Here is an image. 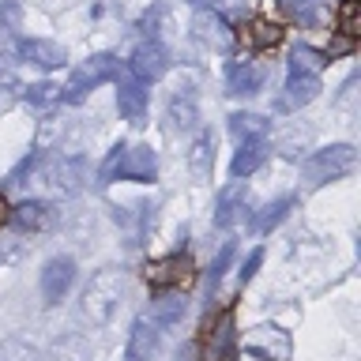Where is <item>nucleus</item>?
<instances>
[{
    "mask_svg": "<svg viewBox=\"0 0 361 361\" xmlns=\"http://www.w3.org/2000/svg\"><path fill=\"white\" fill-rule=\"evenodd\" d=\"M19 49H23V56H30V61H38V64H45V68H53V64H61V61H64V53L56 49L53 42H42V38L23 42Z\"/></svg>",
    "mask_w": 361,
    "mask_h": 361,
    "instance_id": "obj_11",
    "label": "nucleus"
},
{
    "mask_svg": "<svg viewBox=\"0 0 361 361\" xmlns=\"http://www.w3.org/2000/svg\"><path fill=\"white\" fill-rule=\"evenodd\" d=\"M316 90H320V83H316V75H312V72H293V75H290V83H286V94L279 98V109L301 106V102H309Z\"/></svg>",
    "mask_w": 361,
    "mask_h": 361,
    "instance_id": "obj_6",
    "label": "nucleus"
},
{
    "mask_svg": "<svg viewBox=\"0 0 361 361\" xmlns=\"http://www.w3.org/2000/svg\"><path fill=\"white\" fill-rule=\"evenodd\" d=\"M241 38L252 45V49H271V45L282 42V27H279V23H271V19H252L245 27Z\"/></svg>",
    "mask_w": 361,
    "mask_h": 361,
    "instance_id": "obj_9",
    "label": "nucleus"
},
{
    "mask_svg": "<svg viewBox=\"0 0 361 361\" xmlns=\"http://www.w3.org/2000/svg\"><path fill=\"white\" fill-rule=\"evenodd\" d=\"M162 68H166V53H162V45H140L135 49V61H132V72L140 75V79H154V75H162Z\"/></svg>",
    "mask_w": 361,
    "mask_h": 361,
    "instance_id": "obj_8",
    "label": "nucleus"
},
{
    "mask_svg": "<svg viewBox=\"0 0 361 361\" xmlns=\"http://www.w3.org/2000/svg\"><path fill=\"white\" fill-rule=\"evenodd\" d=\"M0 361H34V350L19 346V343H4L0 346Z\"/></svg>",
    "mask_w": 361,
    "mask_h": 361,
    "instance_id": "obj_18",
    "label": "nucleus"
},
{
    "mask_svg": "<svg viewBox=\"0 0 361 361\" xmlns=\"http://www.w3.org/2000/svg\"><path fill=\"white\" fill-rule=\"evenodd\" d=\"M0 222H8V203H4V196H0Z\"/></svg>",
    "mask_w": 361,
    "mask_h": 361,
    "instance_id": "obj_20",
    "label": "nucleus"
},
{
    "mask_svg": "<svg viewBox=\"0 0 361 361\" xmlns=\"http://www.w3.org/2000/svg\"><path fill=\"white\" fill-rule=\"evenodd\" d=\"M264 154L267 151H264V143H259V140H245L241 154L233 158V177H248L259 162H264Z\"/></svg>",
    "mask_w": 361,
    "mask_h": 361,
    "instance_id": "obj_12",
    "label": "nucleus"
},
{
    "mask_svg": "<svg viewBox=\"0 0 361 361\" xmlns=\"http://www.w3.org/2000/svg\"><path fill=\"white\" fill-rule=\"evenodd\" d=\"M196 4H203V0H196Z\"/></svg>",
    "mask_w": 361,
    "mask_h": 361,
    "instance_id": "obj_21",
    "label": "nucleus"
},
{
    "mask_svg": "<svg viewBox=\"0 0 361 361\" xmlns=\"http://www.w3.org/2000/svg\"><path fill=\"white\" fill-rule=\"evenodd\" d=\"M230 128H233L237 140H259L267 124L259 117H252V113H237V117H230Z\"/></svg>",
    "mask_w": 361,
    "mask_h": 361,
    "instance_id": "obj_14",
    "label": "nucleus"
},
{
    "mask_svg": "<svg viewBox=\"0 0 361 361\" xmlns=\"http://www.w3.org/2000/svg\"><path fill=\"white\" fill-rule=\"evenodd\" d=\"M16 222L23 226V230L42 226L45 222V207H42V203H23V207H16Z\"/></svg>",
    "mask_w": 361,
    "mask_h": 361,
    "instance_id": "obj_16",
    "label": "nucleus"
},
{
    "mask_svg": "<svg viewBox=\"0 0 361 361\" xmlns=\"http://www.w3.org/2000/svg\"><path fill=\"white\" fill-rule=\"evenodd\" d=\"M350 166H354V151L350 147H327V151H316L305 162V177H309V185H324V180L343 177Z\"/></svg>",
    "mask_w": 361,
    "mask_h": 361,
    "instance_id": "obj_1",
    "label": "nucleus"
},
{
    "mask_svg": "<svg viewBox=\"0 0 361 361\" xmlns=\"http://www.w3.org/2000/svg\"><path fill=\"white\" fill-rule=\"evenodd\" d=\"M259 79H264V68H259V64L230 68V90H233V94H256Z\"/></svg>",
    "mask_w": 361,
    "mask_h": 361,
    "instance_id": "obj_10",
    "label": "nucleus"
},
{
    "mask_svg": "<svg viewBox=\"0 0 361 361\" xmlns=\"http://www.w3.org/2000/svg\"><path fill=\"white\" fill-rule=\"evenodd\" d=\"M117 102H121V113H124V117L135 121V117H143L147 94H143V87H140V83H124V87H121V94H117Z\"/></svg>",
    "mask_w": 361,
    "mask_h": 361,
    "instance_id": "obj_13",
    "label": "nucleus"
},
{
    "mask_svg": "<svg viewBox=\"0 0 361 361\" xmlns=\"http://www.w3.org/2000/svg\"><path fill=\"white\" fill-rule=\"evenodd\" d=\"M72 279H75V267H72V259H53L49 267H45V279H42V290H45V298L56 301L61 293L72 286Z\"/></svg>",
    "mask_w": 361,
    "mask_h": 361,
    "instance_id": "obj_7",
    "label": "nucleus"
},
{
    "mask_svg": "<svg viewBox=\"0 0 361 361\" xmlns=\"http://www.w3.org/2000/svg\"><path fill=\"white\" fill-rule=\"evenodd\" d=\"M338 34L357 38V0H343L338 4Z\"/></svg>",
    "mask_w": 361,
    "mask_h": 361,
    "instance_id": "obj_15",
    "label": "nucleus"
},
{
    "mask_svg": "<svg viewBox=\"0 0 361 361\" xmlns=\"http://www.w3.org/2000/svg\"><path fill=\"white\" fill-rule=\"evenodd\" d=\"M113 75H117V61H113V56H94V61L83 64V68L72 75V83H68V94H64V98H68V102H79L90 87H98L102 79H113Z\"/></svg>",
    "mask_w": 361,
    "mask_h": 361,
    "instance_id": "obj_4",
    "label": "nucleus"
},
{
    "mask_svg": "<svg viewBox=\"0 0 361 361\" xmlns=\"http://www.w3.org/2000/svg\"><path fill=\"white\" fill-rule=\"evenodd\" d=\"M324 61H320V53H312L309 45H301V49H293V72H316Z\"/></svg>",
    "mask_w": 361,
    "mask_h": 361,
    "instance_id": "obj_17",
    "label": "nucleus"
},
{
    "mask_svg": "<svg viewBox=\"0 0 361 361\" xmlns=\"http://www.w3.org/2000/svg\"><path fill=\"white\" fill-rule=\"evenodd\" d=\"M207 158H211V140H200V147H196V173L200 177L207 173Z\"/></svg>",
    "mask_w": 361,
    "mask_h": 361,
    "instance_id": "obj_19",
    "label": "nucleus"
},
{
    "mask_svg": "<svg viewBox=\"0 0 361 361\" xmlns=\"http://www.w3.org/2000/svg\"><path fill=\"white\" fill-rule=\"evenodd\" d=\"M113 169H121V177H132V180H151L154 177V154L147 151V147H132V151L117 147V154H113L109 166H106V177Z\"/></svg>",
    "mask_w": 361,
    "mask_h": 361,
    "instance_id": "obj_3",
    "label": "nucleus"
},
{
    "mask_svg": "<svg viewBox=\"0 0 361 361\" xmlns=\"http://www.w3.org/2000/svg\"><path fill=\"white\" fill-rule=\"evenodd\" d=\"M117 298H121L117 275H98L94 282H90V290H87L83 312L90 316V320H106V316L113 312V301H117Z\"/></svg>",
    "mask_w": 361,
    "mask_h": 361,
    "instance_id": "obj_5",
    "label": "nucleus"
},
{
    "mask_svg": "<svg viewBox=\"0 0 361 361\" xmlns=\"http://www.w3.org/2000/svg\"><path fill=\"white\" fill-rule=\"evenodd\" d=\"M192 264L185 256H166V259H154V264H147V282L158 290H173V286H188L192 282Z\"/></svg>",
    "mask_w": 361,
    "mask_h": 361,
    "instance_id": "obj_2",
    "label": "nucleus"
}]
</instances>
